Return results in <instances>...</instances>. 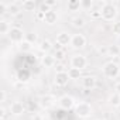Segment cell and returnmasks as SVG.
Wrapping results in <instances>:
<instances>
[{
  "label": "cell",
  "instance_id": "6da1fadb",
  "mask_svg": "<svg viewBox=\"0 0 120 120\" xmlns=\"http://www.w3.org/2000/svg\"><path fill=\"white\" fill-rule=\"evenodd\" d=\"M102 71H103V75L106 78H109V79H116L120 75V67H119V64H116L113 61L106 62L103 65V69Z\"/></svg>",
  "mask_w": 120,
  "mask_h": 120
},
{
  "label": "cell",
  "instance_id": "7a4b0ae2",
  "mask_svg": "<svg viewBox=\"0 0 120 120\" xmlns=\"http://www.w3.org/2000/svg\"><path fill=\"white\" fill-rule=\"evenodd\" d=\"M92 112H93V109H92L90 103H88V102H79V103L75 106V114H76L78 117H81V119H88V117H90V116H92Z\"/></svg>",
  "mask_w": 120,
  "mask_h": 120
},
{
  "label": "cell",
  "instance_id": "3957f363",
  "mask_svg": "<svg viewBox=\"0 0 120 120\" xmlns=\"http://www.w3.org/2000/svg\"><path fill=\"white\" fill-rule=\"evenodd\" d=\"M100 10H102V19L105 21H113L117 17V7L113 3H106Z\"/></svg>",
  "mask_w": 120,
  "mask_h": 120
},
{
  "label": "cell",
  "instance_id": "277c9868",
  "mask_svg": "<svg viewBox=\"0 0 120 120\" xmlns=\"http://www.w3.org/2000/svg\"><path fill=\"white\" fill-rule=\"evenodd\" d=\"M88 65V59L85 55L82 54H75L72 58H71V68H76V69H85Z\"/></svg>",
  "mask_w": 120,
  "mask_h": 120
},
{
  "label": "cell",
  "instance_id": "5b68a950",
  "mask_svg": "<svg viewBox=\"0 0 120 120\" xmlns=\"http://www.w3.org/2000/svg\"><path fill=\"white\" fill-rule=\"evenodd\" d=\"M9 40L11 41V42H19V44H21L23 42V40H26V33L20 28V27H11V30H10V33H9Z\"/></svg>",
  "mask_w": 120,
  "mask_h": 120
},
{
  "label": "cell",
  "instance_id": "8992f818",
  "mask_svg": "<svg viewBox=\"0 0 120 120\" xmlns=\"http://www.w3.org/2000/svg\"><path fill=\"white\" fill-rule=\"evenodd\" d=\"M58 105L64 110H71L72 107H75V99L69 95H64L58 99Z\"/></svg>",
  "mask_w": 120,
  "mask_h": 120
},
{
  "label": "cell",
  "instance_id": "52a82bcc",
  "mask_svg": "<svg viewBox=\"0 0 120 120\" xmlns=\"http://www.w3.org/2000/svg\"><path fill=\"white\" fill-rule=\"evenodd\" d=\"M71 81L69 75H68V71L67 72H56L55 76H54V83L59 88H64L68 85V82Z\"/></svg>",
  "mask_w": 120,
  "mask_h": 120
},
{
  "label": "cell",
  "instance_id": "ba28073f",
  "mask_svg": "<svg viewBox=\"0 0 120 120\" xmlns=\"http://www.w3.org/2000/svg\"><path fill=\"white\" fill-rule=\"evenodd\" d=\"M86 45V37L83 34H74L71 40V47L75 49H81Z\"/></svg>",
  "mask_w": 120,
  "mask_h": 120
},
{
  "label": "cell",
  "instance_id": "9c48e42d",
  "mask_svg": "<svg viewBox=\"0 0 120 120\" xmlns=\"http://www.w3.org/2000/svg\"><path fill=\"white\" fill-rule=\"evenodd\" d=\"M71 40H72V35L67 31H62L56 35V44H59L61 47H65V45H71Z\"/></svg>",
  "mask_w": 120,
  "mask_h": 120
},
{
  "label": "cell",
  "instance_id": "30bf717a",
  "mask_svg": "<svg viewBox=\"0 0 120 120\" xmlns=\"http://www.w3.org/2000/svg\"><path fill=\"white\" fill-rule=\"evenodd\" d=\"M96 83H98V79L93 75H86V76L82 78V86L88 90H92L96 86Z\"/></svg>",
  "mask_w": 120,
  "mask_h": 120
},
{
  "label": "cell",
  "instance_id": "8fae6325",
  "mask_svg": "<svg viewBox=\"0 0 120 120\" xmlns=\"http://www.w3.org/2000/svg\"><path fill=\"white\" fill-rule=\"evenodd\" d=\"M55 102H56V100H55V98H54L52 95H42V96L40 98V106L44 107V109L52 107Z\"/></svg>",
  "mask_w": 120,
  "mask_h": 120
},
{
  "label": "cell",
  "instance_id": "7c38bea8",
  "mask_svg": "<svg viewBox=\"0 0 120 120\" xmlns=\"http://www.w3.org/2000/svg\"><path fill=\"white\" fill-rule=\"evenodd\" d=\"M10 113L13 114V116H21V114H24V112H26V107H24V105L21 103V102H13L11 105H10Z\"/></svg>",
  "mask_w": 120,
  "mask_h": 120
},
{
  "label": "cell",
  "instance_id": "4fadbf2b",
  "mask_svg": "<svg viewBox=\"0 0 120 120\" xmlns=\"http://www.w3.org/2000/svg\"><path fill=\"white\" fill-rule=\"evenodd\" d=\"M56 20H58V14H56V11L51 10V11L45 13V17H44V23H45V24L52 26V24L56 23Z\"/></svg>",
  "mask_w": 120,
  "mask_h": 120
},
{
  "label": "cell",
  "instance_id": "5bb4252c",
  "mask_svg": "<svg viewBox=\"0 0 120 120\" xmlns=\"http://www.w3.org/2000/svg\"><path fill=\"white\" fill-rule=\"evenodd\" d=\"M55 62H56V59H55L54 55L45 54V55L42 56V65H44L45 68H52V67H55Z\"/></svg>",
  "mask_w": 120,
  "mask_h": 120
},
{
  "label": "cell",
  "instance_id": "9a60e30c",
  "mask_svg": "<svg viewBox=\"0 0 120 120\" xmlns=\"http://www.w3.org/2000/svg\"><path fill=\"white\" fill-rule=\"evenodd\" d=\"M35 0H24V2L21 3V9L26 10V11H34L35 10Z\"/></svg>",
  "mask_w": 120,
  "mask_h": 120
},
{
  "label": "cell",
  "instance_id": "2e32d148",
  "mask_svg": "<svg viewBox=\"0 0 120 120\" xmlns=\"http://www.w3.org/2000/svg\"><path fill=\"white\" fill-rule=\"evenodd\" d=\"M109 105L110 106H113V107H119L120 106V95L117 93V92H114V93H112L110 96H109Z\"/></svg>",
  "mask_w": 120,
  "mask_h": 120
},
{
  "label": "cell",
  "instance_id": "e0dca14e",
  "mask_svg": "<svg viewBox=\"0 0 120 120\" xmlns=\"http://www.w3.org/2000/svg\"><path fill=\"white\" fill-rule=\"evenodd\" d=\"M10 30H11V26L9 24L7 20H2V21H0V34H2V35H9Z\"/></svg>",
  "mask_w": 120,
  "mask_h": 120
},
{
  "label": "cell",
  "instance_id": "ac0fdd59",
  "mask_svg": "<svg viewBox=\"0 0 120 120\" xmlns=\"http://www.w3.org/2000/svg\"><path fill=\"white\" fill-rule=\"evenodd\" d=\"M38 48H40V51H42V52H49L51 49H52V42L49 41V40H42L41 42H40V45H38Z\"/></svg>",
  "mask_w": 120,
  "mask_h": 120
},
{
  "label": "cell",
  "instance_id": "d6986e66",
  "mask_svg": "<svg viewBox=\"0 0 120 120\" xmlns=\"http://www.w3.org/2000/svg\"><path fill=\"white\" fill-rule=\"evenodd\" d=\"M24 41H27V42H30V44L33 45V44H35V42L38 41V34H37L35 31L26 33V40H24Z\"/></svg>",
  "mask_w": 120,
  "mask_h": 120
},
{
  "label": "cell",
  "instance_id": "ffe728a7",
  "mask_svg": "<svg viewBox=\"0 0 120 120\" xmlns=\"http://www.w3.org/2000/svg\"><path fill=\"white\" fill-rule=\"evenodd\" d=\"M107 55L109 56H119L120 55V47L119 45H107Z\"/></svg>",
  "mask_w": 120,
  "mask_h": 120
},
{
  "label": "cell",
  "instance_id": "44dd1931",
  "mask_svg": "<svg viewBox=\"0 0 120 120\" xmlns=\"http://www.w3.org/2000/svg\"><path fill=\"white\" fill-rule=\"evenodd\" d=\"M68 11H78L81 9V0H71L68 2Z\"/></svg>",
  "mask_w": 120,
  "mask_h": 120
},
{
  "label": "cell",
  "instance_id": "7402d4cb",
  "mask_svg": "<svg viewBox=\"0 0 120 120\" xmlns=\"http://www.w3.org/2000/svg\"><path fill=\"white\" fill-rule=\"evenodd\" d=\"M68 75H69L71 79H79V78H82V71L76 69V68H69L68 69Z\"/></svg>",
  "mask_w": 120,
  "mask_h": 120
},
{
  "label": "cell",
  "instance_id": "603a6c76",
  "mask_svg": "<svg viewBox=\"0 0 120 120\" xmlns=\"http://www.w3.org/2000/svg\"><path fill=\"white\" fill-rule=\"evenodd\" d=\"M85 19L83 17H75V19H72V26L75 27V28H82V27H85Z\"/></svg>",
  "mask_w": 120,
  "mask_h": 120
},
{
  "label": "cell",
  "instance_id": "cb8c5ba5",
  "mask_svg": "<svg viewBox=\"0 0 120 120\" xmlns=\"http://www.w3.org/2000/svg\"><path fill=\"white\" fill-rule=\"evenodd\" d=\"M9 13H10L11 16H17V14L20 13V6H17L16 3L9 4Z\"/></svg>",
  "mask_w": 120,
  "mask_h": 120
},
{
  "label": "cell",
  "instance_id": "d4e9b609",
  "mask_svg": "<svg viewBox=\"0 0 120 120\" xmlns=\"http://www.w3.org/2000/svg\"><path fill=\"white\" fill-rule=\"evenodd\" d=\"M19 48H20L21 52H30V51H31V44L27 42V41H23V42L19 45Z\"/></svg>",
  "mask_w": 120,
  "mask_h": 120
},
{
  "label": "cell",
  "instance_id": "484cf974",
  "mask_svg": "<svg viewBox=\"0 0 120 120\" xmlns=\"http://www.w3.org/2000/svg\"><path fill=\"white\" fill-rule=\"evenodd\" d=\"M54 56H55V59L56 61H62V59L65 58V49H56L55 51V54H54Z\"/></svg>",
  "mask_w": 120,
  "mask_h": 120
},
{
  "label": "cell",
  "instance_id": "4316f807",
  "mask_svg": "<svg viewBox=\"0 0 120 120\" xmlns=\"http://www.w3.org/2000/svg\"><path fill=\"white\" fill-rule=\"evenodd\" d=\"M112 33H113L114 35L120 37V20L113 23V26H112Z\"/></svg>",
  "mask_w": 120,
  "mask_h": 120
},
{
  "label": "cell",
  "instance_id": "83f0119b",
  "mask_svg": "<svg viewBox=\"0 0 120 120\" xmlns=\"http://www.w3.org/2000/svg\"><path fill=\"white\" fill-rule=\"evenodd\" d=\"M81 7L82 9H92L93 7V2L92 0H81Z\"/></svg>",
  "mask_w": 120,
  "mask_h": 120
},
{
  "label": "cell",
  "instance_id": "f1b7e54d",
  "mask_svg": "<svg viewBox=\"0 0 120 120\" xmlns=\"http://www.w3.org/2000/svg\"><path fill=\"white\" fill-rule=\"evenodd\" d=\"M90 17L92 19H102V10H99V9H93L92 11H90Z\"/></svg>",
  "mask_w": 120,
  "mask_h": 120
},
{
  "label": "cell",
  "instance_id": "f546056e",
  "mask_svg": "<svg viewBox=\"0 0 120 120\" xmlns=\"http://www.w3.org/2000/svg\"><path fill=\"white\" fill-rule=\"evenodd\" d=\"M51 10H52V9H51L49 6H47L45 3H41V6H40V11H42V13L45 14V13H48V11H51Z\"/></svg>",
  "mask_w": 120,
  "mask_h": 120
},
{
  "label": "cell",
  "instance_id": "4dcf8cb0",
  "mask_svg": "<svg viewBox=\"0 0 120 120\" xmlns=\"http://www.w3.org/2000/svg\"><path fill=\"white\" fill-rule=\"evenodd\" d=\"M6 98H7V93H6V90H0V102H6Z\"/></svg>",
  "mask_w": 120,
  "mask_h": 120
},
{
  "label": "cell",
  "instance_id": "1f68e13d",
  "mask_svg": "<svg viewBox=\"0 0 120 120\" xmlns=\"http://www.w3.org/2000/svg\"><path fill=\"white\" fill-rule=\"evenodd\" d=\"M44 3H45V4H47V6H49V7H51V9H52V7H55V6H56V2H55V0H45V2H44Z\"/></svg>",
  "mask_w": 120,
  "mask_h": 120
},
{
  "label": "cell",
  "instance_id": "d6a6232c",
  "mask_svg": "<svg viewBox=\"0 0 120 120\" xmlns=\"http://www.w3.org/2000/svg\"><path fill=\"white\" fill-rule=\"evenodd\" d=\"M55 69H56V72H67V71H65V67H64L62 64L56 65V68H55Z\"/></svg>",
  "mask_w": 120,
  "mask_h": 120
},
{
  "label": "cell",
  "instance_id": "836d02e7",
  "mask_svg": "<svg viewBox=\"0 0 120 120\" xmlns=\"http://www.w3.org/2000/svg\"><path fill=\"white\" fill-rule=\"evenodd\" d=\"M44 17H45V14H44L42 11H40V10H38V11H37V19H38V20H42V21H44Z\"/></svg>",
  "mask_w": 120,
  "mask_h": 120
},
{
  "label": "cell",
  "instance_id": "e575fe53",
  "mask_svg": "<svg viewBox=\"0 0 120 120\" xmlns=\"http://www.w3.org/2000/svg\"><path fill=\"white\" fill-rule=\"evenodd\" d=\"M0 114H2V119H3V120H6V109H4V107L0 109Z\"/></svg>",
  "mask_w": 120,
  "mask_h": 120
},
{
  "label": "cell",
  "instance_id": "d590c367",
  "mask_svg": "<svg viewBox=\"0 0 120 120\" xmlns=\"http://www.w3.org/2000/svg\"><path fill=\"white\" fill-rule=\"evenodd\" d=\"M114 90H116V92L120 95V82H117V83L114 85Z\"/></svg>",
  "mask_w": 120,
  "mask_h": 120
},
{
  "label": "cell",
  "instance_id": "8d00e7d4",
  "mask_svg": "<svg viewBox=\"0 0 120 120\" xmlns=\"http://www.w3.org/2000/svg\"><path fill=\"white\" fill-rule=\"evenodd\" d=\"M33 120H42V117H41V116H40V114H35V116H34V119H33Z\"/></svg>",
  "mask_w": 120,
  "mask_h": 120
},
{
  "label": "cell",
  "instance_id": "74e56055",
  "mask_svg": "<svg viewBox=\"0 0 120 120\" xmlns=\"http://www.w3.org/2000/svg\"><path fill=\"white\" fill-rule=\"evenodd\" d=\"M98 120H103V119H98Z\"/></svg>",
  "mask_w": 120,
  "mask_h": 120
}]
</instances>
